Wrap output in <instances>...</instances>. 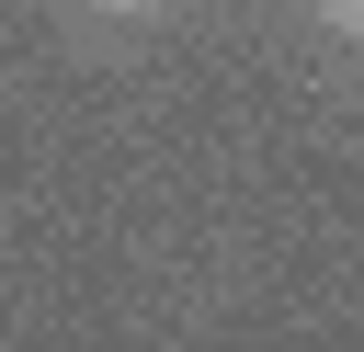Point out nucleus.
Instances as JSON below:
<instances>
[{"mask_svg":"<svg viewBox=\"0 0 364 352\" xmlns=\"http://www.w3.org/2000/svg\"><path fill=\"white\" fill-rule=\"evenodd\" d=\"M330 23H341V34H364V0H330Z\"/></svg>","mask_w":364,"mask_h":352,"instance_id":"1","label":"nucleus"},{"mask_svg":"<svg viewBox=\"0 0 364 352\" xmlns=\"http://www.w3.org/2000/svg\"><path fill=\"white\" fill-rule=\"evenodd\" d=\"M114 11H136V0H114Z\"/></svg>","mask_w":364,"mask_h":352,"instance_id":"2","label":"nucleus"}]
</instances>
